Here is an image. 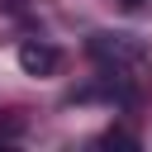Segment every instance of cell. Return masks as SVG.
I'll list each match as a JSON object with an SVG mask.
<instances>
[{"mask_svg": "<svg viewBox=\"0 0 152 152\" xmlns=\"http://www.w3.org/2000/svg\"><path fill=\"white\" fill-rule=\"evenodd\" d=\"M124 5H128V10H133V5H142V0H124Z\"/></svg>", "mask_w": 152, "mask_h": 152, "instance_id": "3", "label": "cell"}, {"mask_svg": "<svg viewBox=\"0 0 152 152\" xmlns=\"http://www.w3.org/2000/svg\"><path fill=\"white\" fill-rule=\"evenodd\" d=\"M19 66H24L28 76H52V71L62 66V52H57L52 43H24V48H19Z\"/></svg>", "mask_w": 152, "mask_h": 152, "instance_id": "1", "label": "cell"}, {"mask_svg": "<svg viewBox=\"0 0 152 152\" xmlns=\"http://www.w3.org/2000/svg\"><path fill=\"white\" fill-rule=\"evenodd\" d=\"M90 52H95V57H109V62H138V57H142V48H138V43H124L119 33H114V38H109V33H95Z\"/></svg>", "mask_w": 152, "mask_h": 152, "instance_id": "2", "label": "cell"}]
</instances>
